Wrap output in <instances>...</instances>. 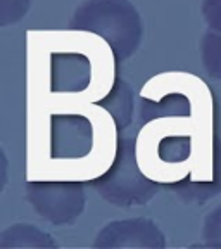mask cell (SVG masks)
I'll list each match as a JSON object with an SVG mask.
<instances>
[{
	"mask_svg": "<svg viewBox=\"0 0 221 249\" xmlns=\"http://www.w3.org/2000/svg\"><path fill=\"white\" fill-rule=\"evenodd\" d=\"M26 201L55 227L73 225L85 213V183L74 180H26Z\"/></svg>",
	"mask_w": 221,
	"mask_h": 249,
	"instance_id": "obj_5",
	"label": "cell"
},
{
	"mask_svg": "<svg viewBox=\"0 0 221 249\" xmlns=\"http://www.w3.org/2000/svg\"><path fill=\"white\" fill-rule=\"evenodd\" d=\"M201 62L209 78L221 80V33L220 31H206L199 43Z\"/></svg>",
	"mask_w": 221,
	"mask_h": 249,
	"instance_id": "obj_9",
	"label": "cell"
},
{
	"mask_svg": "<svg viewBox=\"0 0 221 249\" xmlns=\"http://www.w3.org/2000/svg\"><path fill=\"white\" fill-rule=\"evenodd\" d=\"M119 132L101 104L26 106V180L90 183L111 168Z\"/></svg>",
	"mask_w": 221,
	"mask_h": 249,
	"instance_id": "obj_1",
	"label": "cell"
},
{
	"mask_svg": "<svg viewBox=\"0 0 221 249\" xmlns=\"http://www.w3.org/2000/svg\"><path fill=\"white\" fill-rule=\"evenodd\" d=\"M0 248H38V249H55L59 248L57 241L47 230L26 222H17L9 225L0 232Z\"/></svg>",
	"mask_w": 221,
	"mask_h": 249,
	"instance_id": "obj_7",
	"label": "cell"
},
{
	"mask_svg": "<svg viewBox=\"0 0 221 249\" xmlns=\"http://www.w3.org/2000/svg\"><path fill=\"white\" fill-rule=\"evenodd\" d=\"M202 246L221 249V204L209 211L202 222Z\"/></svg>",
	"mask_w": 221,
	"mask_h": 249,
	"instance_id": "obj_10",
	"label": "cell"
},
{
	"mask_svg": "<svg viewBox=\"0 0 221 249\" xmlns=\"http://www.w3.org/2000/svg\"><path fill=\"white\" fill-rule=\"evenodd\" d=\"M166 237L159 225L151 218L144 216L109 222L95 233V239L92 242L93 248L97 249H163L166 248Z\"/></svg>",
	"mask_w": 221,
	"mask_h": 249,
	"instance_id": "obj_6",
	"label": "cell"
},
{
	"mask_svg": "<svg viewBox=\"0 0 221 249\" xmlns=\"http://www.w3.org/2000/svg\"><path fill=\"white\" fill-rule=\"evenodd\" d=\"M113 47L85 30L26 31V106L99 104L116 83Z\"/></svg>",
	"mask_w": 221,
	"mask_h": 249,
	"instance_id": "obj_2",
	"label": "cell"
},
{
	"mask_svg": "<svg viewBox=\"0 0 221 249\" xmlns=\"http://www.w3.org/2000/svg\"><path fill=\"white\" fill-rule=\"evenodd\" d=\"M99 104L109 111V114L114 118L119 130L128 128L133 120V111H135V101H133L132 87L126 80L118 76L116 83L111 89V92L102 99Z\"/></svg>",
	"mask_w": 221,
	"mask_h": 249,
	"instance_id": "obj_8",
	"label": "cell"
},
{
	"mask_svg": "<svg viewBox=\"0 0 221 249\" xmlns=\"http://www.w3.org/2000/svg\"><path fill=\"white\" fill-rule=\"evenodd\" d=\"M31 0H0V26L7 28L19 23L28 14Z\"/></svg>",
	"mask_w": 221,
	"mask_h": 249,
	"instance_id": "obj_11",
	"label": "cell"
},
{
	"mask_svg": "<svg viewBox=\"0 0 221 249\" xmlns=\"http://www.w3.org/2000/svg\"><path fill=\"white\" fill-rule=\"evenodd\" d=\"M135 139L133 135H119L118 154L111 168L88 183L104 201L118 208L147 204L159 191V183L140 170L135 154Z\"/></svg>",
	"mask_w": 221,
	"mask_h": 249,
	"instance_id": "obj_4",
	"label": "cell"
},
{
	"mask_svg": "<svg viewBox=\"0 0 221 249\" xmlns=\"http://www.w3.org/2000/svg\"><path fill=\"white\" fill-rule=\"evenodd\" d=\"M68 26L102 36L118 62L135 55L144 36L142 16L130 0H85L74 9Z\"/></svg>",
	"mask_w": 221,
	"mask_h": 249,
	"instance_id": "obj_3",
	"label": "cell"
},
{
	"mask_svg": "<svg viewBox=\"0 0 221 249\" xmlns=\"http://www.w3.org/2000/svg\"><path fill=\"white\" fill-rule=\"evenodd\" d=\"M201 12L206 26L221 33V0H202Z\"/></svg>",
	"mask_w": 221,
	"mask_h": 249,
	"instance_id": "obj_12",
	"label": "cell"
}]
</instances>
